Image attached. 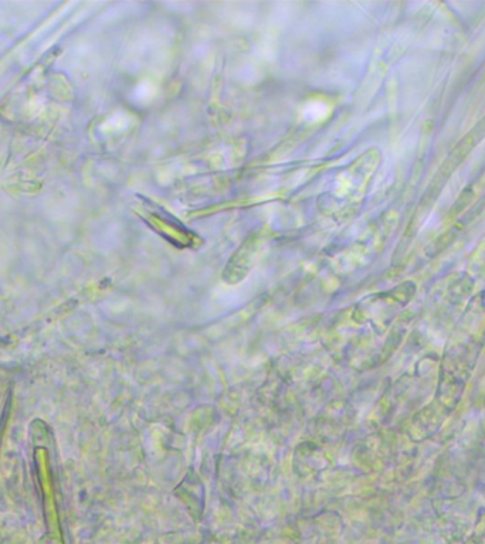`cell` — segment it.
I'll return each mask as SVG.
<instances>
[{
    "label": "cell",
    "mask_w": 485,
    "mask_h": 544,
    "mask_svg": "<svg viewBox=\"0 0 485 544\" xmlns=\"http://www.w3.org/2000/svg\"><path fill=\"white\" fill-rule=\"evenodd\" d=\"M261 238L263 237L259 236V233H253L230 258L225 271V278L230 284L244 280L252 270L257 254L260 253L261 241H263Z\"/></svg>",
    "instance_id": "2"
},
{
    "label": "cell",
    "mask_w": 485,
    "mask_h": 544,
    "mask_svg": "<svg viewBox=\"0 0 485 544\" xmlns=\"http://www.w3.org/2000/svg\"><path fill=\"white\" fill-rule=\"evenodd\" d=\"M142 217L159 236L164 237L165 240L181 248V250L198 246L200 238L198 234L186 229L185 224L175 219L172 214L166 213L161 207L147 206V210L142 213Z\"/></svg>",
    "instance_id": "1"
}]
</instances>
